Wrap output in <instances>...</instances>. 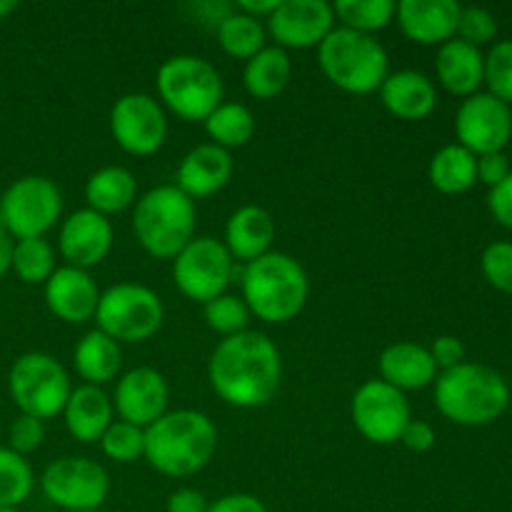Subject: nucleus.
Segmentation results:
<instances>
[{
    "label": "nucleus",
    "mask_w": 512,
    "mask_h": 512,
    "mask_svg": "<svg viewBox=\"0 0 512 512\" xmlns=\"http://www.w3.org/2000/svg\"><path fill=\"white\" fill-rule=\"evenodd\" d=\"M208 380L223 403L240 410L263 408L278 395L283 358L268 335L245 330L215 345L208 360Z\"/></svg>",
    "instance_id": "nucleus-1"
},
{
    "label": "nucleus",
    "mask_w": 512,
    "mask_h": 512,
    "mask_svg": "<svg viewBox=\"0 0 512 512\" xmlns=\"http://www.w3.org/2000/svg\"><path fill=\"white\" fill-rule=\"evenodd\" d=\"M218 450L215 423L200 410H168L145 428V460L165 478H190L208 468Z\"/></svg>",
    "instance_id": "nucleus-2"
},
{
    "label": "nucleus",
    "mask_w": 512,
    "mask_h": 512,
    "mask_svg": "<svg viewBox=\"0 0 512 512\" xmlns=\"http://www.w3.org/2000/svg\"><path fill=\"white\" fill-rule=\"evenodd\" d=\"M240 298L250 315L268 325H283L303 313L310 295V280L303 265L288 253L270 250L240 270Z\"/></svg>",
    "instance_id": "nucleus-3"
},
{
    "label": "nucleus",
    "mask_w": 512,
    "mask_h": 512,
    "mask_svg": "<svg viewBox=\"0 0 512 512\" xmlns=\"http://www.w3.org/2000/svg\"><path fill=\"white\" fill-rule=\"evenodd\" d=\"M433 385L440 415L465 428L495 423L510 405L508 380L488 365L465 360L458 368L438 373Z\"/></svg>",
    "instance_id": "nucleus-4"
},
{
    "label": "nucleus",
    "mask_w": 512,
    "mask_h": 512,
    "mask_svg": "<svg viewBox=\"0 0 512 512\" xmlns=\"http://www.w3.org/2000/svg\"><path fill=\"white\" fill-rule=\"evenodd\" d=\"M195 200L178 185H158L133 205V233L140 248L158 260H173L195 238Z\"/></svg>",
    "instance_id": "nucleus-5"
},
{
    "label": "nucleus",
    "mask_w": 512,
    "mask_h": 512,
    "mask_svg": "<svg viewBox=\"0 0 512 512\" xmlns=\"http://www.w3.org/2000/svg\"><path fill=\"white\" fill-rule=\"evenodd\" d=\"M318 63L325 78L350 95H368L380 90L390 75L388 50L375 35L335 25L318 45Z\"/></svg>",
    "instance_id": "nucleus-6"
},
{
    "label": "nucleus",
    "mask_w": 512,
    "mask_h": 512,
    "mask_svg": "<svg viewBox=\"0 0 512 512\" xmlns=\"http://www.w3.org/2000/svg\"><path fill=\"white\" fill-rule=\"evenodd\" d=\"M155 88L165 108L188 123H205L225 95L218 68L210 60L190 53L165 60L155 75Z\"/></svg>",
    "instance_id": "nucleus-7"
},
{
    "label": "nucleus",
    "mask_w": 512,
    "mask_h": 512,
    "mask_svg": "<svg viewBox=\"0 0 512 512\" xmlns=\"http://www.w3.org/2000/svg\"><path fill=\"white\" fill-rule=\"evenodd\" d=\"M8 390L20 415L50 420L63 415L73 385L68 370L48 353H23L13 360L8 373Z\"/></svg>",
    "instance_id": "nucleus-8"
},
{
    "label": "nucleus",
    "mask_w": 512,
    "mask_h": 512,
    "mask_svg": "<svg viewBox=\"0 0 512 512\" xmlns=\"http://www.w3.org/2000/svg\"><path fill=\"white\" fill-rule=\"evenodd\" d=\"M165 308L155 290L140 283L110 285L100 293L95 323L115 343H145L163 328Z\"/></svg>",
    "instance_id": "nucleus-9"
},
{
    "label": "nucleus",
    "mask_w": 512,
    "mask_h": 512,
    "mask_svg": "<svg viewBox=\"0 0 512 512\" xmlns=\"http://www.w3.org/2000/svg\"><path fill=\"white\" fill-rule=\"evenodd\" d=\"M63 215V193L45 175H23L0 195V228L13 240L45 238Z\"/></svg>",
    "instance_id": "nucleus-10"
},
{
    "label": "nucleus",
    "mask_w": 512,
    "mask_h": 512,
    "mask_svg": "<svg viewBox=\"0 0 512 512\" xmlns=\"http://www.w3.org/2000/svg\"><path fill=\"white\" fill-rule=\"evenodd\" d=\"M173 280L180 293L193 303H210L235 280V260L223 240L210 235L193 238L173 258Z\"/></svg>",
    "instance_id": "nucleus-11"
},
{
    "label": "nucleus",
    "mask_w": 512,
    "mask_h": 512,
    "mask_svg": "<svg viewBox=\"0 0 512 512\" xmlns=\"http://www.w3.org/2000/svg\"><path fill=\"white\" fill-rule=\"evenodd\" d=\"M40 490L55 508L65 512L100 510L108 500L110 478L93 458L68 455L50 463L40 475Z\"/></svg>",
    "instance_id": "nucleus-12"
},
{
    "label": "nucleus",
    "mask_w": 512,
    "mask_h": 512,
    "mask_svg": "<svg viewBox=\"0 0 512 512\" xmlns=\"http://www.w3.org/2000/svg\"><path fill=\"white\" fill-rule=\"evenodd\" d=\"M353 425L368 443L395 445L413 420L405 393L383 380H368L360 385L350 403Z\"/></svg>",
    "instance_id": "nucleus-13"
},
{
    "label": "nucleus",
    "mask_w": 512,
    "mask_h": 512,
    "mask_svg": "<svg viewBox=\"0 0 512 512\" xmlns=\"http://www.w3.org/2000/svg\"><path fill=\"white\" fill-rule=\"evenodd\" d=\"M110 133L120 150L135 158L155 155L168 138V118L153 95L125 93L110 110Z\"/></svg>",
    "instance_id": "nucleus-14"
},
{
    "label": "nucleus",
    "mask_w": 512,
    "mask_h": 512,
    "mask_svg": "<svg viewBox=\"0 0 512 512\" xmlns=\"http://www.w3.org/2000/svg\"><path fill=\"white\" fill-rule=\"evenodd\" d=\"M458 145L473 155L500 153L512 138V110L490 93H475L455 113Z\"/></svg>",
    "instance_id": "nucleus-15"
},
{
    "label": "nucleus",
    "mask_w": 512,
    "mask_h": 512,
    "mask_svg": "<svg viewBox=\"0 0 512 512\" xmlns=\"http://www.w3.org/2000/svg\"><path fill=\"white\" fill-rule=\"evenodd\" d=\"M333 28V5L325 0H280L265 30L278 48L308 50L318 48Z\"/></svg>",
    "instance_id": "nucleus-16"
},
{
    "label": "nucleus",
    "mask_w": 512,
    "mask_h": 512,
    "mask_svg": "<svg viewBox=\"0 0 512 512\" xmlns=\"http://www.w3.org/2000/svg\"><path fill=\"white\" fill-rule=\"evenodd\" d=\"M168 400L170 388L163 373L150 365H140L120 375L115 385L113 410L118 413V420L145 430L168 413Z\"/></svg>",
    "instance_id": "nucleus-17"
},
{
    "label": "nucleus",
    "mask_w": 512,
    "mask_h": 512,
    "mask_svg": "<svg viewBox=\"0 0 512 512\" xmlns=\"http://www.w3.org/2000/svg\"><path fill=\"white\" fill-rule=\"evenodd\" d=\"M113 240V223L105 215L90 208H80L60 223L58 250L65 265L90 270L108 258L113 250Z\"/></svg>",
    "instance_id": "nucleus-18"
},
{
    "label": "nucleus",
    "mask_w": 512,
    "mask_h": 512,
    "mask_svg": "<svg viewBox=\"0 0 512 512\" xmlns=\"http://www.w3.org/2000/svg\"><path fill=\"white\" fill-rule=\"evenodd\" d=\"M98 303L100 290L88 270L60 265L45 283V305L55 318L68 325L93 320Z\"/></svg>",
    "instance_id": "nucleus-19"
},
{
    "label": "nucleus",
    "mask_w": 512,
    "mask_h": 512,
    "mask_svg": "<svg viewBox=\"0 0 512 512\" xmlns=\"http://www.w3.org/2000/svg\"><path fill=\"white\" fill-rule=\"evenodd\" d=\"M463 5L458 0H400L395 20L408 40L418 45H443L458 33Z\"/></svg>",
    "instance_id": "nucleus-20"
},
{
    "label": "nucleus",
    "mask_w": 512,
    "mask_h": 512,
    "mask_svg": "<svg viewBox=\"0 0 512 512\" xmlns=\"http://www.w3.org/2000/svg\"><path fill=\"white\" fill-rule=\"evenodd\" d=\"M233 155L213 143L195 145L178 165V188L190 200L210 198L220 193L233 178Z\"/></svg>",
    "instance_id": "nucleus-21"
},
{
    "label": "nucleus",
    "mask_w": 512,
    "mask_h": 512,
    "mask_svg": "<svg viewBox=\"0 0 512 512\" xmlns=\"http://www.w3.org/2000/svg\"><path fill=\"white\" fill-rule=\"evenodd\" d=\"M378 370L380 380L393 385L400 393L430 388V385L438 380L440 373L430 350L425 348V345L408 343V340L388 345V348L380 353Z\"/></svg>",
    "instance_id": "nucleus-22"
},
{
    "label": "nucleus",
    "mask_w": 512,
    "mask_h": 512,
    "mask_svg": "<svg viewBox=\"0 0 512 512\" xmlns=\"http://www.w3.org/2000/svg\"><path fill=\"white\" fill-rule=\"evenodd\" d=\"M275 240V220L260 205H243L225 223L223 245L235 263H253L270 253Z\"/></svg>",
    "instance_id": "nucleus-23"
},
{
    "label": "nucleus",
    "mask_w": 512,
    "mask_h": 512,
    "mask_svg": "<svg viewBox=\"0 0 512 512\" xmlns=\"http://www.w3.org/2000/svg\"><path fill=\"white\" fill-rule=\"evenodd\" d=\"M435 75L448 93L470 98L480 93L485 80V55L475 45L453 38L443 43L435 55Z\"/></svg>",
    "instance_id": "nucleus-24"
},
{
    "label": "nucleus",
    "mask_w": 512,
    "mask_h": 512,
    "mask_svg": "<svg viewBox=\"0 0 512 512\" xmlns=\"http://www.w3.org/2000/svg\"><path fill=\"white\" fill-rule=\"evenodd\" d=\"M65 428L78 443H100L105 430L115 420L113 400L108 398L103 388L98 385H78L70 393L68 403L63 408Z\"/></svg>",
    "instance_id": "nucleus-25"
},
{
    "label": "nucleus",
    "mask_w": 512,
    "mask_h": 512,
    "mask_svg": "<svg viewBox=\"0 0 512 512\" xmlns=\"http://www.w3.org/2000/svg\"><path fill=\"white\" fill-rule=\"evenodd\" d=\"M380 100L400 120H425L438 105V90L425 73L418 70H398L380 85Z\"/></svg>",
    "instance_id": "nucleus-26"
},
{
    "label": "nucleus",
    "mask_w": 512,
    "mask_h": 512,
    "mask_svg": "<svg viewBox=\"0 0 512 512\" xmlns=\"http://www.w3.org/2000/svg\"><path fill=\"white\" fill-rule=\"evenodd\" d=\"M135 200H138V180L123 165H105L85 180V203L105 218L133 208Z\"/></svg>",
    "instance_id": "nucleus-27"
},
{
    "label": "nucleus",
    "mask_w": 512,
    "mask_h": 512,
    "mask_svg": "<svg viewBox=\"0 0 512 512\" xmlns=\"http://www.w3.org/2000/svg\"><path fill=\"white\" fill-rule=\"evenodd\" d=\"M75 373L85 380V385H105L118 378L123 368V350L103 330H90L78 340L73 350Z\"/></svg>",
    "instance_id": "nucleus-28"
},
{
    "label": "nucleus",
    "mask_w": 512,
    "mask_h": 512,
    "mask_svg": "<svg viewBox=\"0 0 512 512\" xmlns=\"http://www.w3.org/2000/svg\"><path fill=\"white\" fill-rule=\"evenodd\" d=\"M290 78H293V60L288 50L278 45H265L258 55L245 63L243 70V85L255 100L278 98L288 88Z\"/></svg>",
    "instance_id": "nucleus-29"
},
{
    "label": "nucleus",
    "mask_w": 512,
    "mask_h": 512,
    "mask_svg": "<svg viewBox=\"0 0 512 512\" xmlns=\"http://www.w3.org/2000/svg\"><path fill=\"white\" fill-rule=\"evenodd\" d=\"M428 180L443 195L468 193L478 183V155L458 143L445 145L430 160Z\"/></svg>",
    "instance_id": "nucleus-30"
},
{
    "label": "nucleus",
    "mask_w": 512,
    "mask_h": 512,
    "mask_svg": "<svg viewBox=\"0 0 512 512\" xmlns=\"http://www.w3.org/2000/svg\"><path fill=\"white\" fill-rule=\"evenodd\" d=\"M205 133L210 143L223 150L243 148L255 135V115L243 103H220L213 113L205 118Z\"/></svg>",
    "instance_id": "nucleus-31"
},
{
    "label": "nucleus",
    "mask_w": 512,
    "mask_h": 512,
    "mask_svg": "<svg viewBox=\"0 0 512 512\" xmlns=\"http://www.w3.org/2000/svg\"><path fill=\"white\" fill-rule=\"evenodd\" d=\"M215 33H218V43L223 53L235 60H245V63L253 55H258L265 48V40H268V30H265L263 20H255L250 15L238 13V10H233L215 28Z\"/></svg>",
    "instance_id": "nucleus-32"
},
{
    "label": "nucleus",
    "mask_w": 512,
    "mask_h": 512,
    "mask_svg": "<svg viewBox=\"0 0 512 512\" xmlns=\"http://www.w3.org/2000/svg\"><path fill=\"white\" fill-rule=\"evenodd\" d=\"M335 20L355 33L375 35L395 20L393 0H335Z\"/></svg>",
    "instance_id": "nucleus-33"
},
{
    "label": "nucleus",
    "mask_w": 512,
    "mask_h": 512,
    "mask_svg": "<svg viewBox=\"0 0 512 512\" xmlns=\"http://www.w3.org/2000/svg\"><path fill=\"white\" fill-rule=\"evenodd\" d=\"M55 250L45 238L15 240L10 270L28 285H45L55 273Z\"/></svg>",
    "instance_id": "nucleus-34"
},
{
    "label": "nucleus",
    "mask_w": 512,
    "mask_h": 512,
    "mask_svg": "<svg viewBox=\"0 0 512 512\" xmlns=\"http://www.w3.org/2000/svg\"><path fill=\"white\" fill-rule=\"evenodd\" d=\"M35 488V473L23 455L10 448H0V505L18 508L30 498Z\"/></svg>",
    "instance_id": "nucleus-35"
},
{
    "label": "nucleus",
    "mask_w": 512,
    "mask_h": 512,
    "mask_svg": "<svg viewBox=\"0 0 512 512\" xmlns=\"http://www.w3.org/2000/svg\"><path fill=\"white\" fill-rule=\"evenodd\" d=\"M203 315H205V323L213 333L223 335V338H230V335H238L245 333L250 323V310L245 305V300L240 295H218L215 300L203 305Z\"/></svg>",
    "instance_id": "nucleus-36"
},
{
    "label": "nucleus",
    "mask_w": 512,
    "mask_h": 512,
    "mask_svg": "<svg viewBox=\"0 0 512 512\" xmlns=\"http://www.w3.org/2000/svg\"><path fill=\"white\" fill-rule=\"evenodd\" d=\"M100 450L115 463H135L145 458V430L125 420H113L100 438Z\"/></svg>",
    "instance_id": "nucleus-37"
},
{
    "label": "nucleus",
    "mask_w": 512,
    "mask_h": 512,
    "mask_svg": "<svg viewBox=\"0 0 512 512\" xmlns=\"http://www.w3.org/2000/svg\"><path fill=\"white\" fill-rule=\"evenodd\" d=\"M485 85L488 93L512 105V40H500L485 55Z\"/></svg>",
    "instance_id": "nucleus-38"
},
{
    "label": "nucleus",
    "mask_w": 512,
    "mask_h": 512,
    "mask_svg": "<svg viewBox=\"0 0 512 512\" xmlns=\"http://www.w3.org/2000/svg\"><path fill=\"white\" fill-rule=\"evenodd\" d=\"M485 280L500 293L512 295V243L508 240H495L483 250L480 258Z\"/></svg>",
    "instance_id": "nucleus-39"
},
{
    "label": "nucleus",
    "mask_w": 512,
    "mask_h": 512,
    "mask_svg": "<svg viewBox=\"0 0 512 512\" xmlns=\"http://www.w3.org/2000/svg\"><path fill=\"white\" fill-rule=\"evenodd\" d=\"M495 35H498V20H495V15L490 10L475 8V5H468V8L460 10L455 38L480 48V45L493 43Z\"/></svg>",
    "instance_id": "nucleus-40"
},
{
    "label": "nucleus",
    "mask_w": 512,
    "mask_h": 512,
    "mask_svg": "<svg viewBox=\"0 0 512 512\" xmlns=\"http://www.w3.org/2000/svg\"><path fill=\"white\" fill-rule=\"evenodd\" d=\"M45 440V423L38 418H30V415H18V418L10 423L8 430V448L18 455H30L43 445Z\"/></svg>",
    "instance_id": "nucleus-41"
},
{
    "label": "nucleus",
    "mask_w": 512,
    "mask_h": 512,
    "mask_svg": "<svg viewBox=\"0 0 512 512\" xmlns=\"http://www.w3.org/2000/svg\"><path fill=\"white\" fill-rule=\"evenodd\" d=\"M430 355H433L435 365H438L440 373L445 370H453L458 365L465 363V345L463 340L455 338V335H440V338L433 340L430 345Z\"/></svg>",
    "instance_id": "nucleus-42"
},
{
    "label": "nucleus",
    "mask_w": 512,
    "mask_h": 512,
    "mask_svg": "<svg viewBox=\"0 0 512 512\" xmlns=\"http://www.w3.org/2000/svg\"><path fill=\"white\" fill-rule=\"evenodd\" d=\"M510 173V160L503 150H500V153L478 155V183H485L490 190H493L495 185L503 183Z\"/></svg>",
    "instance_id": "nucleus-43"
},
{
    "label": "nucleus",
    "mask_w": 512,
    "mask_h": 512,
    "mask_svg": "<svg viewBox=\"0 0 512 512\" xmlns=\"http://www.w3.org/2000/svg\"><path fill=\"white\" fill-rule=\"evenodd\" d=\"M435 440H438V435H435L433 425L415 418L410 420L408 428L400 435V443H403L410 453H428V450L435 448Z\"/></svg>",
    "instance_id": "nucleus-44"
},
{
    "label": "nucleus",
    "mask_w": 512,
    "mask_h": 512,
    "mask_svg": "<svg viewBox=\"0 0 512 512\" xmlns=\"http://www.w3.org/2000/svg\"><path fill=\"white\" fill-rule=\"evenodd\" d=\"M488 208L503 228L512 230V173L488 195Z\"/></svg>",
    "instance_id": "nucleus-45"
},
{
    "label": "nucleus",
    "mask_w": 512,
    "mask_h": 512,
    "mask_svg": "<svg viewBox=\"0 0 512 512\" xmlns=\"http://www.w3.org/2000/svg\"><path fill=\"white\" fill-rule=\"evenodd\" d=\"M208 512H268L265 503L250 493H230L210 503Z\"/></svg>",
    "instance_id": "nucleus-46"
},
{
    "label": "nucleus",
    "mask_w": 512,
    "mask_h": 512,
    "mask_svg": "<svg viewBox=\"0 0 512 512\" xmlns=\"http://www.w3.org/2000/svg\"><path fill=\"white\" fill-rule=\"evenodd\" d=\"M208 508V498L195 488H178L170 493L168 505H165L168 512H208Z\"/></svg>",
    "instance_id": "nucleus-47"
},
{
    "label": "nucleus",
    "mask_w": 512,
    "mask_h": 512,
    "mask_svg": "<svg viewBox=\"0 0 512 512\" xmlns=\"http://www.w3.org/2000/svg\"><path fill=\"white\" fill-rule=\"evenodd\" d=\"M278 5L280 0H240V3H235V10L250 15L255 20H268Z\"/></svg>",
    "instance_id": "nucleus-48"
},
{
    "label": "nucleus",
    "mask_w": 512,
    "mask_h": 512,
    "mask_svg": "<svg viewBox=\"0 0 512 512\" xmlns=\"http://www.w3.org/2000/svg\"><path fill=\"white\" fill-rule=\"evenodd\" d=\"M233 10H235V5H228V3H223V5L198 3V5H195V13H198L200 18L205 20V23H213L215 28H218V25L223 23V20L228 18L230 13H233Z\"/></svg>",
    "instance_id": "nucleus-49"
},
{
    "label": "nucleus",
    "mask_w": 512,
    "mask_h": 512,
    "mask_svg": "<svg viewBox=\"0 0 512 512\" xmlns=\"http://www.w3.org/2000/svg\"><path fill=\"white\" fill-rule=\"evenodd\" d=\"M13 245L15 240L0 228V280L10 273V263H13Z\"/></svg>",
    "instance_id": "nucleus-50"
},
{
    "label": "nucleus",
    "mask_w": 512,
    "mask_h": 512,
    "mask_svg": "<svg viewBox=\"0 0 512 512\" xmlns=\"http://www.w3.org/2000/svg\"><path fill=\"white\" fill-rule=\"evenodd\" d=\"M18 10V3L15 0H0V20H5L8 15H13Z\"/></svg>",
    "instance_id": "nucleus-51"
},
{
    "label": "nucleus",
    "mask_w": 512,
    "mask_h": 512,
    "mask_svg": "<svg viewBox=\"0 0 512 512\" xmlns=\"http://www.w3.org/2000/svg\"><path fill=\"white\" fill-rule=\"evenodd\" d=\"M0 512H20L18 508H3V505H0Z\"/></svg>",
    "instance_id": "nucleus-52"
},
{
    "label": "nucleus",
    "mask_w": 512,
    "mask_h": 512,
    "mask_svg": "<svg viewBox=\"0 0 512 512\" xmlns=\"http://www.w3.org/2000/svg\"><path fill=\"white\" fill-rule=\"evenodd\" d=\"M85 512H100V510H85Z\"/></svg>",
    "instance_id": "nucleus-53"
}]
</instances>
